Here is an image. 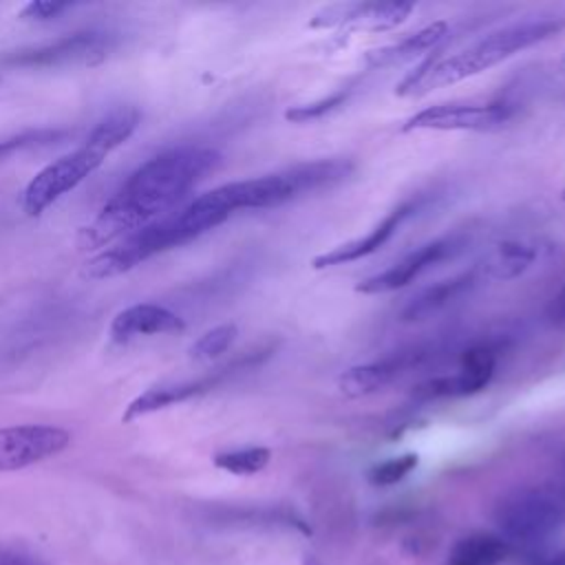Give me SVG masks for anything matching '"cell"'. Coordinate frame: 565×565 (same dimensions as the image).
I'll return each instance as SVG.
<instances>
[{
  "instance_id": "6da1fadb",
  "label": "cell",
  "mask_w": 565,
  "mask_h": 565,
  "mask_svg": "<svg viewBox=\"0 0 565 565\" xmlns=\"http://www.w3.org/2000/svg\"><path fill=\"white\" fill-rule=\"evenodd\" d=\"M210 146H177L141 163L102 207L97 218L77 234L79 249H95L113 238L137 232L177 207L188 192L221 166Z\"/></svg>"
},
{
  "instance_id": "7a4b0ae2",
  "label": "cell",
  "mask_w": 565,
  "mask_h": 565,
  "mask_svg": "<svg viewBox=\"0 0 565 565\" xmlns=\"http://www.w3.org/2000/svg\"><path fill=\"white\" fill-rule=\"evenodd\" d=\"M565 26L563 18H541V20H523L468 44L466 49L450 53L446 57H430L422 62L415 71H411L399 84L397 95H424L428 90L457 84L472 75H479L503 60L556 35Z\"/></svg>"
},
{
  "instance_id": "3957f363",
  "label": "cell",
  "mask_w": 565,
  "mask_h": 565,
  "mask_svg": "<svg viewBox=\"0 0 565 565\" xmlns=\"http://www.w3.org/2000/svg\"><path fill=\"white\" fill-rule=\"evenodd\" d=\"M494 523L512 541H543L565 525V497L550 488H516L497 501Z\"/></svg>"
},
{
  "instance_id": "277c9868",
  "label": "cell",
  "mask_w": 565,
  "mask_h": 565,
  "mask_svg": "<svg viewBox=\"0 0 565 565\" xmlns=\"http://www.w3.org/2000/svg\"><path fill=\"white\" fill-rule=\"evenodd\" d=\"M117 38L108 31L86 29L62 35L53 42L20 49L0 57V66L9 68H57L68 64H99L115 49Z\"/></svg>"
},
{
  "instance_id": "5b68a950",
  "label": "cell",
  "mask_w": 565,
  "mask_h": 565,
  "mask_svg": "<svg viewBox=\"0 0 565 565\" xmlns=\"http://www.w3.org/2000/svg\"><path fill=\"white\" fill-rule=\"evenodd\" d=\"M104 152L90 143H82L73 152L62 154L60 159L44 166L24 188L22 207L29 216H40L66 192L75 190L88 174H93L104 163Z\"/></svg>"
},
{
  "instance_id": "8992f818",
  "label": "cell",
  "mask_w": 565,
  "mask_h": 565,
  "mask_svg": "<svg viewBox=\"0 0 565 565\" xmlns=\"http://www.w3.org/2000/svg\"><path fill=\"white\" fill-rule=\"evenodd\" d=\"M514 115V106L508 102H452L435 104L411 115L402 130H470L488 132L508 124Z\"/></svg>"
},
{
  "instance_id": "52a82bcc",
  "label": "cell",
  "mask_w": 565,
  "mask_h": 565,
  "mask_svg": "<svg viewBox=\"0 0 565 565\" xmlns=\"http://www.w3.org/2000/svg\"><path fill=\"white\" fill-rule=\"evenodd\" d=\"M444 349L439 344H417L413 349L395 351L373 362L355 364L338 375V388L347 397H366L388 384H393L404 373L433 362Z\"/></svg>"
},
{
  "instance_id": "ba28073f",
  "label": "cell",
  "mask_w": 565,
  "mask_h": 565,
  "mask_svg": "<svg viewBox=\"0 0 565 565\" xmlns=\"http://www.w3.org/2000/svg\"><path fill=\"white\" fill-rule=\"evenodd\" d=\"M466 243H468V238L461 232L433 238V241L424 243L422 247L413 249L411 254H406L402 260H397L388 269L362 280L355 287V291H360V294H388V291L402 289L408 282H413L415 278H419L424 271L433 269L435 265L459 256L463 252Z\"/></svg>"
},
{
  "instance_id": "9c48e42d",
  "label": "cell",
  "mask_w": 565,
  "mask_h": 565,
  "mask_svg": "<svg viewBox=\"0 0 565 565\" xmlns=\"http://www.w3.org/2000/svg\"><path fill=\"white\" fill-rule=\"evenodd\" d=\"M71 444L68 430L51 424H20L0 428V472L22 470L60 455Z\"/></svg>"
},
{
  "instance_id": "30bf717a",
  "label": "cell",
  "mask_w": 565,
  "mask_h": 565,
  "mask_svg": "<svg viewBox=\"0 0 565 565\" xmlns=\"http://www.w3.org/2000/svg\"><path fill=\"white\" fill-rule=\"evenodd\" d=\"M269 351H254V353H245L241 355L238 360H234L232 364L205 375V377H199V380H190V382H179V384H161V386H152L148 391H143L139 397H135L121 419L124 422H135L148 413H154V411H161L166 406H172V404H179V402H185V399H192L196 395H203L207 391H212L214 386H218L221 382H225L230 375L256 364L260 358H265Z\"/></svg>"
},
{
  "instance_id": "8fae6325",
  "label": "cell",
  "mask_w": 565,
  "mask_h": 565,
  "mask_svg": "<svg viewBox=\"0 0 565 565\" xmlns=\"http://www.w3.org/2000/svg\"><path fill=\"white\" fill-rule=\"evenodd\" d=\"M413 2H338L320 9L309 22L313 29L351 26L362 31H391L402 24L411 13Z\"/></svg>"
},
{
  "instance_id": "7c38bea8",
  "label": "cell",
  "mask_w": 565,
  "mask_h": 565,
  "mask_svg": "<svg viewBox=\"0 0 565 565\" xmlns=\"http://www.w3.org/2000/svg\"><path fill=\"white\" fill-rule=\"evenodd\" d=\"M417 210L415 201H404L397 207H393L373 230H369L364 236L347 241L329 252L318 254L311 265L316 269H324V267H335V265H347L353 260H360L364 256L375 254L380 247H384L388 243V238L402 227V223Z\"/></svg>"
},
{
  "instance_id": "4fadbf2b",
  "label": "cell",
  "mask_w": 565,
  "mask_h": 565,
  "mask_svg": "<svg viewBox=\"0 0 565 565\" xmlns=\"http://www.w3.org/2000/svg\"><path fill=\"white\" fill-rule=\"evenodd\" d=\"M479 282H483V276L479 267H470L468 271H461L457 276L444 278L426 289H422L417 296H413L406 307L402 309V320L404 322H419L426 318H433L435 313L448 309L463 296H468Z\"/></svg>"
},
{
  "instance_id": "5bb4252c",
  "label": "cell",
  "mask_w": 565,
  "mask_h": 565,
  "mask_svg": "<svg viewBox=\"0 0 565 565\" xmlns=\"http://www.w3.org/2000/svg\"><path fill=\"white\" fill-rule=\"evenodd\" d=\"M185 329V320L172 309L154 302H139L121 309L110 322V335L115 342H128L139 335L177 333Z\"/></svg>"
},
{
  "instance_id": "9a60e30c",
  "label": "cell",
  "mask_w": 565,
  "mask_h": 565,
  "mask_svg": "<svg viewBox=\"0 0 565 565\" xmlns=\"http://www.w3.org/2000/svg\"><path fill=\"white\" fill-rule=\"evenodd\" d=\"M450 33V26L448 22L444 20H437L433 24H426L424 29L402 38L399 42L395 44H388V46H382V49H375L366 55V64L373 66V68H386V66H397V64H406L424 53H430L435 51Z\"/></svg>"
},
{
  "instance_id": "2e32d148",
  "label": "cell",
  "mask_w": 565,
  "mask_h": 565,
  "mask_svg": "<svg viewBox=\"0 0 565 565\" xmlns=\"http://www.w3.org/2000/svg\"><path fill=\"white\" fill-rule=\"evenodd\" d=\"M536 260V249L523 241H501L479 263L483 280H512Z\"/></svg>"
},
{
  "instance_id": "e0dca14e",
  "label": "cell",
  "mask_w": 565,
  "mask_h": 565,
  "mask_svg": "<svg viewBox=\"0 0 565 565\" xmlns=\"http://www.w3.org/2000/svg\"><path fill=\"white\" fill-rule=\"evenodd\" d=\"M139 121H141V113L135 106H117L95 124V128L86 137V143L108 154L132 137Z\"/></svg>"
},
{
  "instance_id": "ac0fdd59",
  "label": "cell",
  "mask_w": 565,
  "mask_h": 565,
  "mask_svg": "<svg viewBox=\"0 0 565 565\" xmlns=\"http://www.w3.org/2000/svg\"><path fill=\"white\" fill-rule=\"evenodd\" d=\"M510 545L497 534L475 532L459 539L446 565H499L508 558Z\"/></svg>"
},
{
  "instance_id": "d6986e66",
  "label": "cell",
  "mask_w": 565,
  "mask_h": 565,
  "mask_svg": "<svg viewBox=\"0 0 565 565\" xmlns=\"http://www.w3.org/2000/svg\"><path fill=\"white\" fill-rule=\"evenodd\" d=\"M483 386L475 382L463 371L452 375H437L430 377L413 388V397L417 402H435V399H455V397H468L475 393H481Z\"/></svg>"
},
{
  "instance_id": "ffe728a7",
  "label": "cell",
  "mask_w": 565,
  "mask_h": 565,
  "mask_svg": "<svg viewBox=\"0 0 565 565\" xmlns=\"http://www.w3.org/2000/svg\"><path fill=\"white\" fill-rule=\"evenodd\" d=\"M271 459V450L265 446H247V448H236V450H225L214 455V466L238 477L256 475L263 468H267Z\"/></svg>"
},
{
  "instance_id": "44dd1931",
  "label": "cell",
  "mask_w": 565,
  "mask_h": 565,
  "mask_svg": "<svg viewBox=\"0 0 565 565\" xmlns=\"http://www.w3.org/2000/svg\"><path fill=\"white\" fill-rule=\"evenodd\" d=\"M66 135H68V130H64V128H35V130H24V132L4 137V139H0V163H4L7 159H11L20 152L60 143Z\"/></svg>"
},
{
  "instance_id": "7402d4cb",
  "label": "cell",
  "mask_w": 565,
  "mask_h": 565,
  "mask_svg": "<svg viewBox=\"0 0 565 565\" xmlns=\"http://www.w3.org/2000/svg\"><path fill=\"white\" fill-rule=\"evenodd\" d=\"M349 95H351V86L338 88V90H333L331 95L320 97V99H316V102L300 104V106H291V108L285 113V119L291 121V124H307V121L322 119L324 115H329V113L338 110L340 106H344V102L349 99Z\"/></svg>"
},
{
  "instance_id": "603a6c76",
  "label": "cell",
  "mask_w": 565,
  "mask_h": 565,
  "mask_svg": "<svg viewBox=\"0 0 565 565\" xmlns=\"http://www.w3.org/2000/svg\"><path fill=\"white\" fill-rule=\"evenodd\" d=\"M236 324H218L205 331L192 347H190V358L194 360H214L221 353H225L232 342L236 340Z\"/></svg>"
},
{
  "instance_id": "cb8c5ba5",
  "label": "cell",
  "mask_w": 565,
  "mask_h": 565,
  "mask_svg": "<svg viewBox=\"0 0 565 565\" xmlns=\"http://www.w3.org/2000/svg\"><path fill=\"white\" fill-rule=\"evenodd\" d=\"M419 463V457L415 452H404L397 457H391L386 461L375 463L369 470V481L373 486H393L397 481H402L404 477H408Z\"/></svg>"
},
{
  "instance_id": "d4e9b609",
  "label": "cell",
  "mask_w": 565,
  "mask_h": 565,
  "mask_svg": "<svg viewBox=\"0 0 565 565\" xmlns=\"http://www.w3.org/2000/svg\"><path fill=\"white\" fill-rule=\"evenodd\" d=\"M75 4L73 2H60V0H31L22 11H20V18L24 20H53L57 15H62L64 11L73 9Z\"/></svg>"
},
{
  "instance_id": "484cf974",
  "label": "cell",
  "mask_w": 565,
  "mask_h": 565,
  "mask_svg": "<svg viewBox=\"0 0 565 565\" xmlns=\"http://www.w3.org/2000/svg\"><path fill=\"white\" fill-rule=\"evenodd\" d=\"M0 565H49V563L29 547L0 545Z\"/></svg>"
},
{
  "instance_id": "4316f807",
  "label": "cell",
  "mask_w": 565,
  "mask_h": 565,
  "mask_svg": "<svg viewBox=\"0 0 565 565\" xmlns=\"http://www.w3.org/2000/svg\"><path fill=\"white\" fill-rule=\"evenodd\" d=\"M550 320L556 327H565V289H561V294L552 300V305H550Z\"/></svg>"
},
{
  "instance_id": "83f0119b",
  "label": "cell",
  "mask_w": 565,
  "mask_h": 565,
  "mask_svg": "<svg viewBox=\"0 0 565 565\" xmlns=\"http://www.w3.org/2000/svg\"><path fill=\"white\" fill-rule=\"evenodd\" d=\"M545 565H565V550H561V552H556Z\"/></svg>"
},
{
  "instance_id": "f1b7e54d",
  "label": "cell",
  "mask_w": 565,
  "mask_h": 565,
  "mask_svg": "<svg viewBox=\"0 0 565 565\" xmlns=\"http://www.w3.org/2000/svg\"><path fill=\"white\" fill-rule=\"evenodd\" d=\"M305 565H324V563H320L316 556H305Z\"/></svg>"
},
{
  "instance_id": "f546056e",
  "label": "cell",
  "mask_w": 565,
  "mask_h": 565,
  "mask_svg": "<svg viewBox=\"0 0 565 565\" xmlns=\"http://www.w3.org/2000/svg\"><path fill=\"white\" fill-rule=\"evenodd\" d=\"M563 196H565V194H563Z\"/></svg>"
}]
</instances>
